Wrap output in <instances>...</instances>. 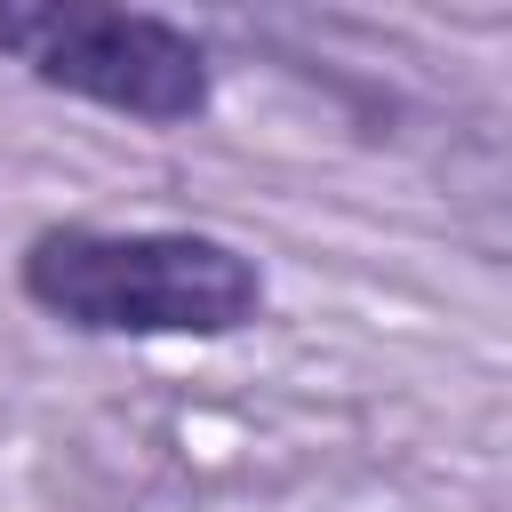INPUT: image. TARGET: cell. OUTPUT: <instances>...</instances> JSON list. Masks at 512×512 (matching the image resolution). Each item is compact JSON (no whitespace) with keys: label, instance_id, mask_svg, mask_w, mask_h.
<instances>
[{"label":"cell","instance_id":"6da1fadb","mask_svg":"<svg viewBox=\"0 0 512 512\" xmlns=\"http://www.w3.org/2000/svg\"><path fill=\"white\" fill-rule=\"evenodd\" d=\"M24 296L80 336H232L264 312V264L216 232L48 224L16 256Z\"/></svg>","mask_w":512,"mask_h":512},{"label":"cell","instance_id":"7a4b0ae2","mask_svg":"<svg viewBox=\"0 0 512 512\" xmlns=\"http://www.w3.org/2000/svg\"><path fill=\"white\" fill-rule=\"evenodd\" d=\"M0 56L40 88H64L96 112L184 128L216 104L208 48L144 8H80V0H0Z\"/></svg>","mask_w":512,"mask_h":512}]
</instances>
